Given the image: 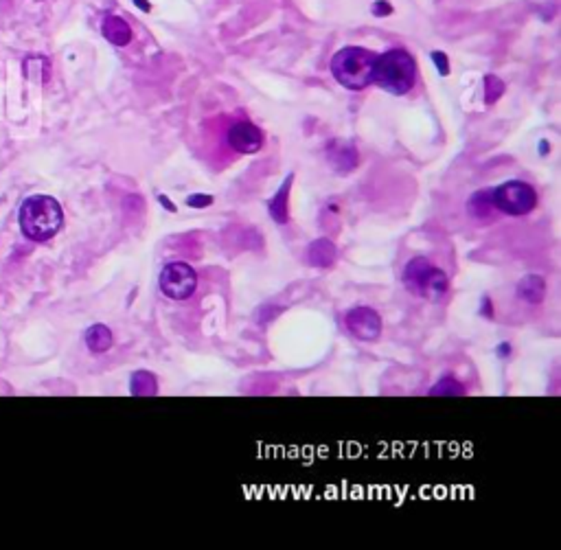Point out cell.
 Instances as JSON below:
<instances>
[{
	"instance_id": "1",
	"label": "cell",
	"mask_w": 561,
	"mask_h": 550,
	"mask_svg": "<svg viewBox=\"0 0 561 550\" xmlns=\"http://www.w3.org/2000/svg\"><path fill=\"white\" fill-rule=\"evenodd\" d=\"M20 230L31 242H48L60 233L64 224V211L60 202L51 195H31L22 202L18 213Z\"/></svg>"
},
{
	"instance_id": "2",
	"label": "cell",
	"mask_w": 561,
	"mask_h": 550,
	"mask_svg": "<svg viewBox=\"0 0 561 550\" xmlns=\"http://www.w3.org/2000/svg\"><path fill=\"white\" fill-rule=\"evenodd\" d=\"M417 77V64L412 55L403 48H391L384 55H377L373 68V83L391 95H406Z\"/></svg>"
},
{
	"instance_id": "3",
	"label": "cell",
	"mask_w": 561,
	"mask_h": 550,
	"mask_svg": "<svg viewBox=\"0 0 561 550\" xmlns=\"http://www.w3.org/2000/svg\"><path fill=\"white\" fill-rule=\"evenodd\" d=\"M377 55L362 46H344L331 57V75L349 90H364L373 83Z\"/></svg>"
},
{
	"instance_id": "4",
	"label": "cell",
	"mask_w": 561,
	"mask_h": 550,
	"mask_svg": "<svg viewBox=\"0 0 561 550\" xmlns=\"http://www.w3.org/2000/svg\"><path fill=\"white\" fill-rule=\"evenodd\" d=\"M403 285L412 296L436 301L448 294L450 279L441 268H436L430 259L415 256L403 266Z\"/></svg>"
},
{
	"instance_id": "5",
	"label": "cell",
	"mask_w": 561,
	"mask_h": 550,
	"mask_svg": "<svg viewBox=\"0 0 561 550\" xmlns=\"http://www.w3.org/2000/svg\"><path fill=\"white\" fill-rule=\"evenodd\" d=\"M491 202L495 211L509 217H522L537 207V193L528 182L509 180L491 191Z\"/></svg>"
},
{
	"instance_id": "6",
	"label": "cell",
	"mask_w": 561,
	"mask_h": 550,
	"mask_svg": "<svg viewBox=\"0 0 561 550\" xmlns=\"http://www.w3.org/2000/svg\"><path fill=\"white\" fill-rule=\"evenodd\" d=\"M158 285H160V292L167 299L187 301L197 289V272L185 261H171L163 268Z\"/></svg>"
},
{
	"instance_id": "7",
	"label": "cell",
	"mask_w": 561,
	"mask_h": 550,
	"mask_svg": "<svg viewBox=\"0 0 561 550\" xmlns=\"http://www.w3.org/2000/svg\"><path fill=\"white\" fill-rule=\"evenodd\" d=\"M344 325L351 336L362 342H375L381 336V316L373 307H353L344 313Z\"/></svg>"
},
{
	"instance_id": "8",
	"label": "cell",
	"mask_w": 561,
	"mask_h": 550,
	"mask_svg": "<svg viewBox=\"0 0 561 550\" xmlns=\"http://www.w3.org/2000/svg\"><path fill=\"white\" fill-rule=\"evenodd\" d=\"M228 145L237 154H257L263 147V134L250 121H237L228 128Z\"/></svg>"
},
{
	"instance_id": "9",
	"label": "cell",
	"mask_w": 561,
	"mask_h": 550,
	"mask_svg": "<svg viewBox=\"0 0 561 550\" xmlns=\"http://www.w3.org/2000/svg\"><path fill=\"white\" fill-rule=\"evenodd\" d=\"M307 261L316 268H331L336 261V246L324 237L312 242L307 248Z\"/></svg>"
},
{
	"instance_id": "10",
	"label": "cell",
	"mask_w": 561,
	"mask_h": 550,
	"mask_svg": "<svg viewBox=\"0 0 561 550\" xmlns=\"http://www.w3.org/2000/svg\"><path fill=\"white\" fill-rule=\"evenodd\" d=\"M103 36L114 46H125L132 40V28H130V24L123 18L110 16V18L103 20Z\"/></svg>"
},
{
	"instance_id": "11",
	"label": "cell",
	"mask_w": 561,
	"mask_h": 550,
	"mask_svg": "<svg viewBox=\"0 0 561 550\" xmlns=\"http://www.w3.org/2000/svg\"><path fill=\"white\" fill-rule=\"evenodd\" d=\"M518 296L530 305H540L546 296V283L537 274H528L526 279L520 281L518 285Z\"/></svg>"
},
{
	"instance_id": "12",
	"label": "cell",
	"mask_w": 561,
	"mask_h": 550,
	"mask_svg": "<svg viewBox=\"0 0 561 550\" xmlns=\"http://www.w3.org/2000/svg\"><path fill=\"white\" fill-rule=\"evenodd\" d=\"M292 180H294V176L289 173V176L285 178V182H283V187L277 191V195L270 199V204H268V211H270V215H272V219H274L277 224H287V219H289L287 193H289V189H292Z\"/></svg>"
},
{
	"instance_id": "13",
	"label": "cell",
	"mask_w": 561,
	"mask_h": 550,
	"mask_svg": "<svg viewBox=\"0 0 561 550\" xmlns=\"http://www.w3.org/2000/svg\"><path fill=\"white\" fill-rule=\"evenodd\" d=\"M114 342V336L110 331V327L105 325H93L91 329L86 331V346L93 353H105Z\"/></svg>"
},
{
	"instance_id": "14",
	"label": "cell",
	"mask_w": 561,
	"mask_h": 550,
	"mask_svg": "<svg viewBox=\"0 0 561 550\" xmlns=\"http://www.w3.org/2000/svg\"><path fill=\"white\" fill-rule=\"evenodd\" d=\"M467 211L474 217H491L493 215V202H491V189L476 191L467 202Z\"/></svg>"
},
{
	"instance_id": "15",
	"label": "cell",
	"mask_w": 561,
	"mask_h": 550,
	"mask_svg": "<svg viewBox=\"0 0 561 550\" xmlns=\"http://www.w3.org/2000/svg\"><path fill=\"white\" fill-rule=\"evenodd\" d=\"M130 388H132V395L152 397V395L158 393V382H156V378H154L150 370H138V373L132 375Z\"/></svg>"
},
{
	"instance_id": "16",
	"label": "cell",
	"mask_w": 561,
	"mask_h": 550,
	"mask_svg": "<svg viewBox=\"0 0 561 550\" xmlns=\"http://www.w3.org/2000/svg\"><path fill=\"white\" fill-rule=\"evenodd\" d=\"M465 390H463V386L456 382V380H452L450 375L448 378H443L432 390H430V395H463Z\"/></svg>"
},
{
	"instance_id": "17",
	"label": "cell",
	"mask_w": 561,
	"mask_h": 550,
	"mask_svg": "<svg viewBox=\"0 0 561 550\" xmlns=\"http://www.w3.org/2000/svg\"><path fill=\"white\" fill-rule=\"evenodd\" d=\"M485 90H487V103H493L502 93H505V83H502L498 77L493 75H487L485 79Z\"/></svg>"
},
{
	"instance_id": "18",
	"label": "cell",
	"mask_w": 561,
	"mask_h": 550,
	"mask_svg": "<svg viewBox=\"0 0 561 550\" xmlns=\"http://www.w3.org/2000/svg\"><path fill=\"white\" fill-rule=\"evenodd\" d=\"M213 204V195H206V193H193L187 197V207L191 209H206Z\"/></svg>"
},
{
	"instance_id": "19",
	"label": "cell",
	"mask_w": 561,
	"mask_h": 550,
	"mask_svg": "<svg viewBox=\"0 0 561 550\" xmlns=\"http://www.w3.org/2000/svg\"><path fill=\"white\" fill-rule=\"evenodd\" d=\"M432 60H434V64H436V68H438L441 75H450V64H448V55H446V53L434 51V53H432Z\"/></svg>"
},
{
	"instance_id": "20",
	"label": "cell",
	"mask_w": 561,
	"mask_h": 550,
	"mask_svg": "<svg viewBox=\"0 0 561 550\" xmlns=\"http://www.w3.org/2000/svg\"><path fill=\"white\" fill-rule=\"evenodd\" d=\"M391 11H393V7H391L388 3H381V0H379V3H375V9H373V14L379 16V18H381V16H388Z\"/></svg>"
},
{
	"instance_id": "21",
	"label": "cell",
	"mask_w": 561,
	"mask_h": 550,
	"mask_svg": "<svg viewBox=\"0 0 561 550\" xmlns=\"http://www.w3.org/2000/svg\"><path fill=\"white\" fill-rule=\"evenodd\" d=\"M158 202H160V204H163V207H165L167 211L175 213V207L171 204V202H169V197H167V195H158Z\"/></svg>"
},
{
	"instance_id": "22",
	"label": "cell",
	"mask_w": 561,
	"mask_h": 550,
	"mask_svg": "<svg viewBox=\"0 0 561 550\" xmlns=\"http://www.w3.org/2000/svg\"><path fill=\"white\" fill-rule=\"evenodd\" d=\"M498 353L502 356V360H505V356H509V353H511V346H509V344H500Z\"/></svg>"
},
{
	"instance_id": "23",
	"label": "cell",
	"mask_w": 561,
	"mask_h": 550,
	"mask_svg": "<svg viewBox=\"0 0 561 550\" xmlns=\"http://www.w3.org/2000/svg\"><path fill=\"white\" fill-rule=\"evenodd\" d=\"M483 305H485V307H483V313H485L487 318H489V316H493V307L489 309V305H491V303H489V299H483Z\"/></svg>"
},
{
	"instance_id": "24",
	"label": "cell",
	"mask_w": 561,
	"mask_h": 550,
	"mask_svg": "<svg viewBox=\"0 0 561 550\" xmlns=\"http://www.w3.org/2000/svg\"><path fill=\"white\" fill-rule=\"evenodd\" d=\"M134 3L143 9V11H150L152 7H150V3H147V0H134Z\"/></svg>"
}]
</instances>
